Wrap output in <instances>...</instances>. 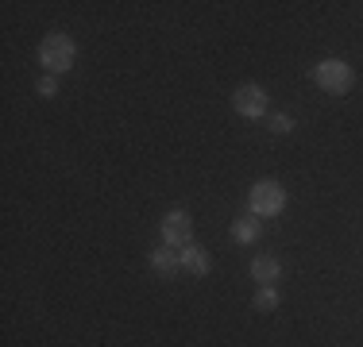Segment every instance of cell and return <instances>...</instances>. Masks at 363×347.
<instances>
[{
	"mask_svg": "<svg viewBox=\"0 0 363 347\" xmlns=\"http://www.w3.org/2000/svg\"><path fill=\"white\" fill-rule=\"evenodd\" d=\"M189 236H194V228H189L186 212H167L162 216V239H167L170 247H189Z\"/></svg>",
	"mask_w": 363,
	"mask_h": 347,
	"instance_id": "5",
	"label": "cell"
},
{
	"mask_svg": "<svg viewBox=\"0 0 363 347\" xmlns=\"http://www.w3.org/2000/svg\"><path fill=\"white\" fill-rule=\"evenodd\" d=\"M182 266H186L189 274H209V255H205L201 247H186L182 251Z\"/></svg>",
	"mask_w": 363,
	"mask_h": 347,
	"instance_id": "7",
	"label": "cell"
},
{
	"mask_svg": "<svg viewBox=\"0 0 363 347\" xmlns=\"http://www.w3.org/2000/svg\"><path fill=\"white\" fill-rule=\"evenodd\" d=\"M178 263H182V255H174V247H162V251H155V255H151V266L159 274H174Z\"/></svg>",
	"mask_w": 363,
	"mask_h": 347,
	"instance_id": "8",
	"label": "cell"
},
{
	"mask_svg": "<svg viewBox=\"0 0 363 347\" xmlns=\"http://www.w3.org/2000/svg\"><path fill=\"white\" fill-rule=\"evenodd\" d=\"M39 58L47 69H55V74H62V69L74 66V42L66 39V35H47L39 47Z\"/></svg>",
	"mask_w": 363,
	"mask_h": 347,
	"instance_id": "1",
	"label": "cell"
},
{
	"mask_svg": "<svg viewBox=\"0 0 363 347\" xmlns=\"http://www.w3.org/2000/svg\"><path fill=\"white\" fill-rule=\"evenodd\" d=\"M252 278L259 285H274V282H279V263H274L271 255H259L252 263Z\"/></svg>",
	"mask_w": 363,
	"mask_h": 347,
	"instance_id": "6",
	"label": "cell"
},
{
	"mask_svg": "<svg viewBox=\"0 0 363 347\" xmlns=\"http://www.w3.org/2000/svg\"><path fill=\"white\" fill-rule=\"evenodd\" d=\"M317 85H321L325 93H348L352 89V69L344 62H336V58H328V62H321L313 69Z\"/></svg>",
	"mask_w": 363,
	"mask_h": 347,
	"instance_id": "3",
	"label": "cell"
},
{
	"mask_svg": "<svg viewBox=\"0 0 363 347\" xmlns=\"http://www.w3.org/2000/svg\"><path fill=\"white\" fill-rule=\"evenodd\" d=\"M279 305V293L271 290V285H267V290H259V297H255V309H274Z\"/></svg>",
	"mask_w": 363,
	"mask_h": 347,
	"instance_id": "10",
	"label": "cell"
},
{
	"mask_svg": "<svg viewBox=\"0 0 363 347\" xmlns=\"http://www.w3.org/2000/svg\"><path fill=\"white\" fill-rule=\"evenodd\" d=\"M236 112L247 120H259L267 112V93L259 85H240L236 89Z\"/></svg>",
	"mask_w": 363,
	"mask_h": 347,
	"instance_id": "4",
	"label": "cell"
},
{
	"mask_svg": "<svg viewBox=\"0 0 363 347\" xmlns=\"http://www.w3.org/2000/svg\"><path fill=\"white\" fill-rule=\"evenodd\" d=\"M271 127H274V132H279V135H286L294 124H290V116H274V124H271Z\"/></svg>",
	"mask_w": 363,
	"mask_h": 347,
	"instance_id": "11",
	"label": "cell"
},
{
	"mask_svg": "<svg viewBox=\"0 0 363 347\" xmlns=\"http://www.w3.org/2000/svg\"><path fill=\"white\" fill-rule=\"evenodd\" d=\"M232 239H236V243H255L259 239V224L252 220V216L236 220V224H232Z\"/></svg>",
	"mask_w": 363,
	"mask_h": 347,
	"instance_id": "9",
	"label": "cell"
},
{
	"mask_svg": "<svg viewBox=\"0 0 363 347\" xmlns=\"http://www.w3.org/2000/svg\"><path fill=\"white\" fill-rule=\"evenodd\" d=\"M55 89H58V81H55V77H43V81H39V93H47V97H50Z\"/></svg>",
	"mask_w": 363,
	"mask_h": 347,
	"instance_id": "12",
	"label": "cell"
},
{
	"mask_svg": "<svg viewBox=\"0 0 363 347\" xmlns=\"http://www.w3.org/2000/svg\"><path fill=\"white\" fill-rule=\"evenodd\" d=\"M282 205H286V193H282L279 181H255L252 189V208L259 216H279Z\"/></svg>",
	"mask_w": 363,
	"mask_h": 347,
	"instance_id": "2",
	"label": "cell"
}]
</instances>
